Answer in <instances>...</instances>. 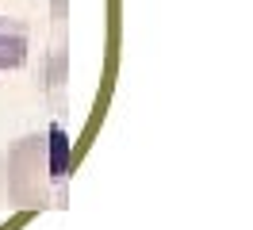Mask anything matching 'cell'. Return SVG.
<instances>
[{
	"label": "cell",
	"mask_w": 253,
	"mask_h": 230,
	"mask_svg": "<svg viewBox=\"0 0 253 230\" xmlns=\"http://www.w3.org/2000/svg\"><path fill=\"white\" fill-rule=\"evenodd\" d=\"M69 173V142L65 135H39L16 138L4 157V188L8 203L19 211H46L54 207V192L65 184Z\"/></svg>",
	"instance_id": "6da1fadb"
}]
</instances>
